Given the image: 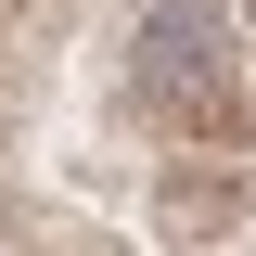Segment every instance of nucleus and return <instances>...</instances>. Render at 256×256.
<instances>
[{
  "mask_svg": "<svg viewBox=\"0 0 256 256\" xmlns=\"http://www.w3.org/2000/svg\"><path fill=\"white\" fill-rule=\"evenodd\" d=\"M154 218H166V244H230L256 218V154H166Z\"/></svg>",
  "mask_w": 256,
  "mask_h": 256,
  "instance_id": "f257e3e1",
  "label": "nucleus"
}]
</instances>
